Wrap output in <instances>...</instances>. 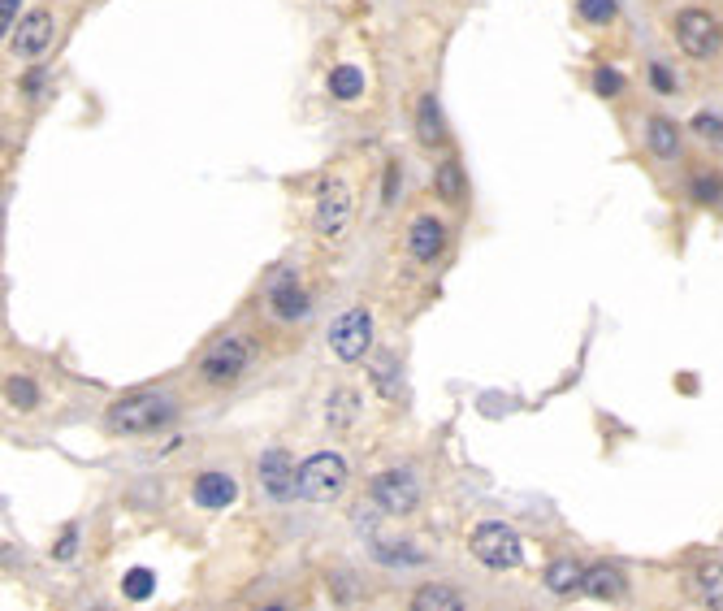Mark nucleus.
<instances>
[{
    "instance_id": "nucleus-35",
    "label": "nucleus",
    "mask_w": 723,
    "mask_h": 611,
    "mask_svg": "<svg viewBox=\"0 0 723 611\" xmlns=\"http://www.w3.org/2000/svg\"><path fill=\"white\" fill-rule=\"evenodd\" d=\"M18 5H22V0H0V31H5V35H9V22L18 18Z\"/></svg>"
},
{
    "instance_id": "nucleus-25",
    "label": "nucleus",
    "mask_w": 723,
    "mask_h": 611,
    "mask_svg": "<svg viewBox=\"0 0 723 611\" xmlns=\"http://www.w3.org/2000/svg\"><path fill=\"white\" fill-rule=\"evenodd\" d=\"M438 195L446 204H459V195H464V165L459 161L438 165Z\"/></svg>"
},
{
    "instance_id": "nucleus-32",
    "label": "nucleus",
    "mask_w": 723,
    "mask_h": 611,
    "mask_svg": "<svg viewBox=\"0 0 723 611\" xmlns=\"http://www.w3.org/2000/svg\"><path fill=\"white\" fill-rule=\"evenodd\" d=\"M650 83H654V91H667V96H672V91H676V74L667 70V65L654 61L650 65Z\"/></svg>"
},
{
    "instance_id": "nucleus-34",
    "label": "nucleus",
    "mask_w": 723,
    "mask_h": 611,
    "mask_svg": "<svg viewBox=\"0 0 723 611\" xmlns=\"http://www.w3.org/2000/svg\"><path fill=\"white\" fill-rule=\"evenodd\" d=\"M394 195H399V165L386 169V182H381V200L394 204Z\"/></svg>"
},
{
    "instance_id": "nucleus-30",
    "label": "nucleus",
    "mask_w": 723,
    "mask_h": 611,
    "mask_svg": "<svg viewBox=\"0 0 723 611\" xmlns=\"http://www.w3.org/2000/svg\"><path fill=\"white\" fill-rule=\"evenodd\" d=\"M576 9H581V18L589 22V26H611L615 22V0H576Z\"/></svg>"
},
{
    "instance_id": "nucleus-7",
    "label": "nucleus",
    "mask_w": 723,
    "mask_h": 611,
    "mask_svg": "<svg viewBox=\"0 0 723 611\" xmlns=\"http://www.w3.org/2000/svg\"><path fill=\"white\" fill-rule=\"evenodd\" d=\"M351 213H356V195H351L347 178H325L317 191V213H312V226H317L321 239H338L347 230Z\"/></svg>"
},
{
    "instance_id": "nucleus-29",
    "label": "nucleus",
    "mask_w": 723,
    "mask_h": 611,
    "mask_svg": "<svg viewBox=\"0 0 723 611\" xmlns=\"http://www.w3.org/2000/svg\"><path fill=\"white\" fill-rule=\"evenodd\" d=\"M689 126H693V135H698L702 143H711L715 152H723V117H715V113H698Z\"/></svg>"
},
{
    "instance_id": "nucleus-21",
    "label": "nucleus",
    "mask_w": 723,
    "mask_h": 611,
    "mask_svg": "<svg viewBox=\"0 0 723 611\" xmlns=\"http://www.w3.org/2000/svg\"><path fill=\"white\" fill-rule=\"evenodd\" d=\"M416 611H464V594L455 585H420L412 594Z\"/></svg>"
},
{
    "instance_id": "nucleus-20",
    "label": "nucleus",
    "mask_w": 723,
    "mask_h": 611,
    "mask_svg": "<svg viewBox=\"0 0 723 611\" xmlns=\"http://www.w3.org/2000/svg\"><path fill=\"white\" fill-rule=\"evenodd\" d=\"M646 143H650V152L659 156V161H676L680 156V126L667 122V117H650Z\"/></svg>"
},
{
    "instance_id": "nucleus-22",
    "label": "nucleus",
    "mask_w": 723,
    "mask_h": 611,
    "mask_svg": "<svg viewBox=\"0 0 723 611\" xmlns=\"http://www.w3.org/2000/svg\"><path fill=\"white\" fill-rule=\"evenodd\" d=\"M368 373H373V382L381 395H403V369H399V356L394 351H381V356L368 360Z\"/></svg>"
},
{
    "instance_id": "nucleus-18",
    "label": "nucleus",
    "mask_w": 723,
    "mask_h": 611,
    "mask_svg": "<svg viewBox=\"0 0 723 611\" xmlns=\"http://www.w3.org/2000/svg\"><path fill=\"white\" fill-rule=\"evenodd\" d=\"M416 135L425 148H442L446 143V122H442V109L433 96H420V104H416Z\"/></svg>"
},
{
    "instance_id": "nucleus-1",
    "label": "nucleus",
    "mask_w": 723,
    "mask_h": 611,
    "mask_svg": "<svg viewBox=\"0 0 723 611\" xmlns=\"http://www.w3.org/2000/svg\"><path fill=\"white\" fill-rule=\"evenodd\" d=\"M104 421L122 438L161 434V429L178 421V403H174V395H165V390H130V395H122L104 412Z\"/></svg>"
},
{
    "instance_id": "nucleus-12",
    "label": "nucleus",
    "mask_w": 723,
    "mask_h": 611,
    "mask_svg": "<svg viewBox=\"0 0 723 611\" xmlns=\"http://www.w3.org/2000/svg\"><path fill=\"white\" fill-rule=\"evenodd\" d=\"M191 499L204 507V512H221V507H230L239 499V481L230 473H200L191 481Z\"/></svg>"
},
{
    "instance_id": "nucleus-28",
    "label": "nucleus",
    "mask_w": 723,
    "mask_h": 611,
    "mask_svg": "<svg viewBox=\"0 0 723 611\" xmlns=\"http://www.w3.org/2000/svg\"><path fill=\"white\" fill-rule=\"evenodd\" d=\"M330 590H334V603H338V607H351V603H360V598H364V581L351 577V572H334Z\"/></svg>"
},
{
    "instance_id": "nucleus-6",
    "label": "nucleus",
    "mask_w": 723,
    "mask_h": 611,
    "mask_svg": "<svg viewBox=\"0 0 723 611\" xmlns=\"http://www.w3.org/2000/svg\"><path fill=\"white\" fill-rule=\"evenodd\" d=\"M368 494L386 516H412L420 507V477L412 468H386V473L373 477Z\"/></svg>"
},
{
    "instance_id": "nucleus-14",
    "label": "nucleus",
    "mask_w": 723,
    "mask_h": 611,
    "mask_svg": "<svg viewBox=\"0 0 723 611\" xmlns=\"http://www.w3.org/2000/svg\"><path fill=\"white\" fill-rule=\"evenodd\" d=\"M581 594H585V598H598V603H620V598L628 594L624 568H615V564H594V568H585Z\"/></svg>"
},
{
    "instance_id": "nucleus-23",
    "label": "nucleus",
    "mask_w": 723,
    "mask_h": 611,
    "mask_svg": "<svg viewBox=\"0 0 723 611\" xmlns=\"http://www.w3.org/2000/svg\"><path fill=\"white\" fill-rule=\"evenodd\" d=\"M360 91H364L360 65H334L330 70V96L334 100H360Z\"/></svg>"
},
{
    "instance_id": "nucleus-13",
    "label": "nucleus",
    "mask_w": 723,
    "mask_h": 611,
    "mask_svg": "<svg viewBox=\"0 0 723 611\" xmlns=\"http://www.w3.org/2000/svg\"><path fill=\"white\" fill-rule=\"evenodd\" d=\"M442 247H446V226L438 217H416L412 226H407V252H412V260H438L442 256Z\"/></svg>"
},
{
    "instance_id": "nucleus-26",
    "label": "nucleus",
    "mask_w": 723,
    "mask_h": 611,
    "mask_svg": "<svg viewBox=\"0 0 723 611\" xmlns=\"http://www.w3.org/2000/svg\"><path fill=\"white\" fill-rule=\"evenodd\" d=\"M5 399H9L18 412H31L35 403H39V386L31 382V377H9V382H5Z\"/></svg>"
},
{
    "instance_id": "nucleus-10",
    "label": "nucleus",
    "mask_w": 723,
    "mask_h": 611,
    "mask_svg": "<svg viewBox=\"0 0 723 611\" xmlns=\"http://www.w3.org/2000/svg\"><path fill=\"white\" fill-rule=\"evenodd\" d=\"M52 44V13L44 9H35V13H26V18L13 26V35H9V48L18 52L22 61H35V57H44Z\"/></svg>"
},
{
    "instance_id": "nucleus-4",
    "label": "nucleus",
    "mask_w": 723,
    "mask_h": 611,
    "mask_svg": "<svg viewBox=\"0 0 723 611\" xmlns=\"http://www.w3.org/2000/svg\"><path fill=\"white\" fill-rule=\"evenodd\" d=\"M347 486V460L338 451H317L299 464V499L308 503H330Z\"/></svg>"
},
{
    "instance_id": "nucleus-2",
    "label": "nucleus",
    "mask_w": 723,
    "mask_h": 611,
    "mask_svg": "<svg viewBox=\"0 0 723 611\" xmlns=\"http://www.w3.org/2000/svg\"><path fill=\"white\" fill-rule=\"evenodd\" d=\"M468 551L477 559L481 568H494V572H511L524 564V542L520 533L503 525V520H481L468 538Z\"/></svg>"
},
{
    "instance_id": "nucleus-27",
    "label": "nucleus",
    "mask_w": 723,
    "mask_h": 611,
    "mask_svg": "<svg viewBox=\"0 0 723 611\" xmlns=\"http://www.w3.org/2000/svg\"><path fill=\"white\" fill-rule=\"evenodd\" d=\"M689 191L698 204H723V174H711V169H706V174H693Z\"/></svg>"
},
{
    "instance_id": "nucleus-24",
    "label": "nucleus",
    "mask_w": 723,
    "mask_h": 611,
    "mask_svg": "<svg viewBox=\"0 0 723 611\" xmlns=\"http://www.w3.org/2000/svg\"><path fill=\"white\" fill-rule=\"evenodd\" d=\"M122 594L130 598V603H148V598L156 594V572L152 568H130L122 577Z\"/></svg>"
},
{
    "instance_id": "nucleus-15",
    "label": "nucleus",
    "mask_w": 723,
    "mask_h": 611,
    "mask_svg": "<svg viewBox=\"0 0 723 611\" xmlns=\"http://www.w3.org/2000/svg\"><path fill=\"white\" fill-rule=\"evenodd\" d=\"M373 559L386 568H420L425 564V551L407 538H373Z\"/></svg>"
},
{
    "instance_id": "nucleus-31",
    "label": "nucleus",
    "mask_w": 723,
    "mask_h": 611,
    "mask_svg": "<svg viewBox=\"0 0 723 611\" xmlns=\"http://www.w3.org/2000/svg\"><path fill=\"white\" fill-rule=\"evenodd\" d=\"M594 91H598V96H620V91H624V74L615 70V65H598Z\"/></svg>"
},
{
    "instance_id": "nucleus-19",
    "label": "nucleus",
    "mask_w": 723,
    "mask_h": 611,
    "mask_svg": "<svg viewBox=\"0 0 723 611\" xmlns=\"http://www.w3.org/2000/svg\"><path fill=\"white\" fill-rule=\"evenodd\" d=\"M693 590H698L702 607L723 611V559H706V564L693 572Z\"/></svg>"
},
{
    "instance_id": "nucleus-33",
    "label": "nucleus",
    "mask_w": 723,
    "mask_h": 611,
    "mask_svg": "<svg viewBox=\"0 0 723 611\" xmlns=\"http://www.w3.org/2000/svg\"><path fill=\"white\" fill-rule=\"evenodd\" d=\"M74 546H78V525H70V529H65V533H61V542H57V559H61V564H70Z\"/></svg>"
},
{
    "instance_id": "nucleus-8",
    "label": "nucleus",
    "mask_w": 723,
    "mask_h": 611,
    "mask_svg": "<svg viewBox=\"0 0 723 611\" xmlns=\"http://www.w3.org/2000/svg\"><path fill=\"white\" fill-rule=\"evenodd\" d=\"M368 347H373V317H368L364 308H347L338 312L334 325H330V351L343 364H356L368 356Z\"/></svg>"
},
{
    "instance_id": "nucleus-5",
    "label": "nucleus",
    "mask_w": 723,
    "mask_h": 611,
    "mask_svg": "<svg viewBox=\"0 0 723 611\" xmlns=\"http://www.w3.org/2000/svg\"><path fill=\"white\" fill-rule=\"evenodd\" d=\"M672 31H676L680 52L693 57V61H711L723 48V26H719V18L711 9H680Z\"/></svg>"
},
{
    "instance_id": "nucleus-3",
    "label": "nucleus",
    "mask_w": 723,
    "mask_h": 611,
    "mask_svg": "<svg viewBox=\"0 0 723 611\" xmlns=\"http://www.w3.org/2000/svg\"><path fill=\"white\" fill-rule=\"evenodd\" d=\"M252 356H256V343L247 334H221L217 343L204 351L200 377L208 386H230V382H239V377L247 373Z\"/></svg>"
},
{
    "instance_id": "nucleus-9",
    "label": "nucleus",
    "mask_w": 723,
    "mask_h": 611,
    "mask_svg": "<svg viewBox=\"0 0 723 611\" xmlns=\"http://www.w3.org/2000/svg\"><path fill=\"white\" fill-rule=\"evenodd\" d=\"M260 490L269 494L273 503H291L299 499V468L291 460V451H282V447H269L265 455H260Z\"/></svg>"
},
{
    "instance_id": "nucleus-17",
    "label": "nucleus",
    "mask_w": 723,
    "mask_h": 611,
    "mask_svg": "<svg viewBox=\"0 0 723 611\" xmlns=\"http://www.w3.org/2000/svg\"><path fill=\"white\" fill-rule=\"evenodd\" d=\"M356 416H360V395L351 386H334L330 399H325V421H330V429H351Z\"/></svg>"
},
{
    "instance_id": "nucleus-11",
    "label": "nucleus",
    "mask_w": 723,
    "mask_h": 611,
    "mask_svg": "<svg viewBox=\"0 0 723 611\" xmlns=\"http://www.w3.org/2000/svg\"><path fill=\"white\" fill-rule=\"evenodd\" d=\"M269 308L278 321H304L312 312V299L291 273H282V278H273V286H269Z\"/></svg>"
},
{
    "instance_id": "nucleus-16",
    "label": "nucleus",
    "mask_w": 723,
    "mask_h": 611,
    "mask_svg": "<svg viewBox=\"0 0 723 611\" xmlns=\"http://www.w3.org/2000/svg\"><path fill=\"white\" fill-rule=\"evenodd\" d=\"M542 581H546L550 594L572 598V594H581V585H585V568L576 564V559H555V564L542 572Z\"/></svg>"
}]
</instances>
